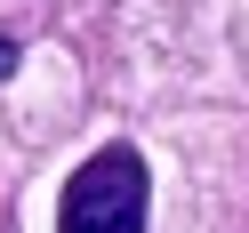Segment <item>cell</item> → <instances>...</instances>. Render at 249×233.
<instances>
[{
    "mask_svg": "<svg viewBox=\"0 0 249 233\" xmlns=\"http://www.w3.org/2000/svg\"><path fill=\"white\" fill-rule=\"evenodd\" d=\"M145 217H153V177L137 145L89 153L56 201V233H145Z\"/></svg>",
    "mask_w": 249,
    "mask_h": 233,
    "instance_id": "obj_1",
    "label": "cell"
},
{
    "mask_svg": "<svg viewBox=\"0 0 249 233\" xmlns=\"http://www.w3.org/2000/svg\"><path fill=\"white\" fill-rule=\"evenodd\" d=\"M8 72H17V40L0 33V81H8Z\"/></svg>",
    "mask_w": 249,
    "mask_h": 233,
    "instance_id": "obj_2",
    "label": "cell"
}]
</instances>
